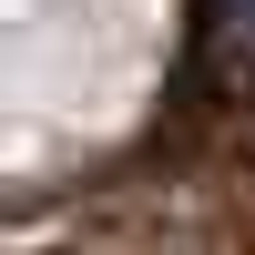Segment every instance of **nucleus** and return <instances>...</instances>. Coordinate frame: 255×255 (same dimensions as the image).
Returning <instances> with one entry per match:
<instances>
[{"instance_id":"f257e3e1","label":"nucleus","mask_w":255,"mask_h":255,"mask_svg":"<svg viewBox=\"0 0 255 255\" xmlns=\"http://www.w3.org/2000/svg\"><path fill=\"white\" fill-rule=\"evenodd\" d=\"M225 10H235V31H245V41H255V0H225Z\"/></svg>"}]
</instances>
